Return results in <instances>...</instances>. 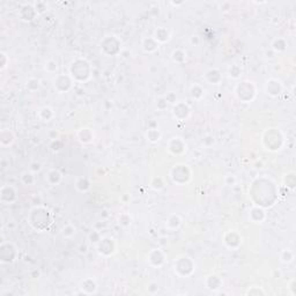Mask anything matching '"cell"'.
Returning <instances> with one entry per match:
<instances>
[{
    "label": "cell",
    "mask_w": 296,
    "mask_h": 296,
    "mask_svg": "<svg viewBox=\"0 0 296 296\" xmlns=\"http://www.w3.org/2000/svg\"><path fill=\"white\" fill-rule=\"evenodd\" d=\"M284 254H287L286 257H281V260L284 262V263H292L293 262V258H294V256H293V252H290L289 250H287V251H284Z\"/></svg>",
    "instance_id": "obj_1"
}]
</instances>
